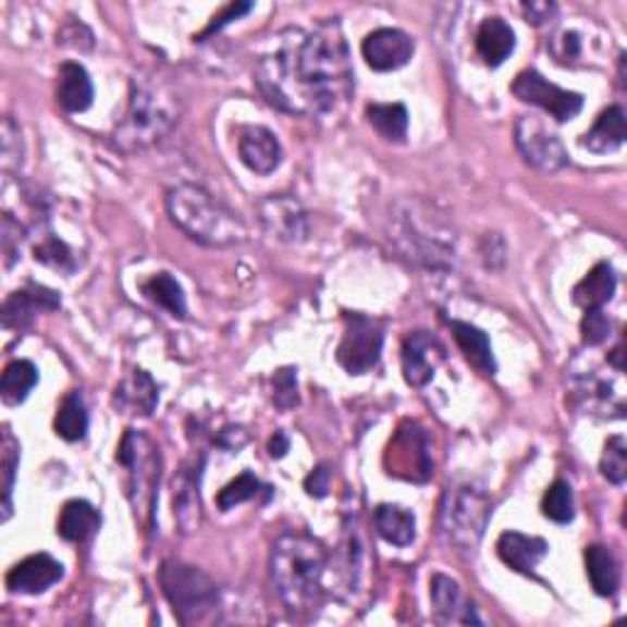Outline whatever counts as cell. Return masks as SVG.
I'll return each mask as SVG.
<instances>
[{
    "mask_svg": "<svg viewBox=\"0 0 627 627\" xmlns=\"http://www.w3.org/2000/svg\"><path fill=\"white\" fill-rule=\"evenodd\" d=\"M611 319L605 317L603 309H586L581 321V339L583 346H601L611 336Z\"/></svg>",
    "mask_w": 627,
    "mask_h": 627,
    "instance_id": "obj_41",
    "label": "cell"
},
{
    "mask_svg": "<svg viewBox=\"0 0 627 627\" xmlns=\"http://www.w3.org/2000/svg\"><path fill=\"white\" fill-rule=\"evenodd\" d=\"M490 513H493V503L483 490L474 485H454L448 488L444 507H441V529L451 544L470 552L485 534Z\"/></svg>",
    "mask_w": 627,
    "mask_h": 627,
    "instance_id": "obj_7",
    "label": "cell"
},
{
    "mask_svg": "<svg viewBox=\"0 0 627 627\" xmlns=\"http://www.w3.org/2000/svg\"><path fill=\"white\" fill-rule=\"evenodd\" d=\"M157 402H160V390H157L155 380L145 370H133L115 388L113 395V405L133 417H150Z\"/></svg>",
    "mask_w": 627,
    "mask_h": 627,
    "instance_id": "obj_19",
    "label": "cell"
},
{
    "mask_svg": "<svg viewBox=\"0 0 627 627\" xmlns=\"http://www.w3.org/2000/svg\"><path fill=\"white\" fill-rule=\"evenodd\" d=\"M37 368L29 360L10 362L3 372V380H0V395H3L5 405H20V402H25L37 385Z\"/></svg>",
    "mask_w": 627,
    "mask_h": 627,
    "instance_id": "obj_31",
    "label": "cell"
},
{
    "mask_svg": "<svg viewBox=\"0 0 627 627\" xmlns=\"http://www.w3.org/2000/svg\"><path fill=\"white\" fill-rule=\"evenodd\" d=\"M444 360L446 348L434 333L415 331L402 341V372L411 388L429 385Z\"/></svg>",
    "mask_w": 627,
    "mask_h": 627,
    "instance_id": "obj_13",
    "label": "cell"
},
{
    "mask_svg": "<svg viewBox=\"0 0 627 627\" xmlns=\"http://www.w3.org/2000/svg\"><path fill=\"white\" fill-rule=\"evenodd\" d=\"M160 586L184 625L209 620L219 607V586L196 566L170 558L160 566Z\"/></svg>",
    "mask_w": 627,
    "mask_h": 627,
    "instance_id": "obj_6",
    "label": "cell"
},
{
    "mask_svg": "<svg viewBox=\"0 0 627 627\" xmlns=\"http://www.w3.org/2000/svg\"><path fill=\"white\" fill-rule=\"evenodd\" d=\"M429 598L431 607H434V617L439 623H460V625H483L476 607L466 601L460 586L444 574H434L429 583Z\"/></svg>",
    "mask_w": 627,
    "mask_h": 627,
    "instance_id": "obj_15",
    "label": "cell"
},
{
    "mask_svg": "<svg viewBox=\"0 0 627 627\" xmlns=\"http://www.w3.org/2000/svg\"><path fill=\"white\" fill-rule=\"evenodd\" d=\"M145 294L157 304V307H162L167 314H170V317L174 319L186 317L184 290L170 272L155 274V278L145 284Z\"/></svg>",
    "mask_w": 627,
    "mask_h": 627,
    "instance_id": "obj_33",
    "label": "cell"
},
{
    "mask_svg": "<svg viewBox=\"0 0 627 627\" xmlns=\"http://www.w3.org/2000/svg\"><path fill=\"white\" fill-rule=\"evenodd\" d=\"M272 402L280 409H294L299 405V388H297V370L282 368L272 378Z\"/></svg>",
    "mask_w": 627,
    "mask_h": 627,
    "instance_id": "obj_40",
    "label": "cell"
},
{
    "mask_svg": "<svg viewBox=\"0 0 627 627\" xmlns=\"http://www.w3.org/2000/svg\"><path fill=\"white\" fill-rule=\"evenodd\" d=\"M362 59L376 72H395L415 54V42L407 33L395 27H380L362 39Z\"/></svg>",
    "mask_w": 627,
    "mask_h": 627,
    "instance_id": "obj_14",
    "label": "cell"
},
{
    "mask_svg": "<svg viewBox=\"0 0 627 627\" xmlns=\"http://www.w3.org/2000/svg\"><path fill=\"white\" fill-rule=\"evenodd\" d=\"M615 272L607 262H598L595 268L574 287V302L581 309H603L615 294Z\"/></svg>",
    "mask_w": 627,
    "mask_h": 627,
    "instance_id": "obj_26",
    "label": "cell"
},
{
    "mask_svg": "<svg viewBox=\"0 0 627 627\" xmlns=\"http://www.w3.org/2000/svg\"><path fill=\"white\" fill-rule=\"evenodd\" d=\"M64 576V566L49 554H33L8 571L5 583L13 593L37 595L52 588Z\"/></svg>",
    "mask_w": 627,
    "mask_h": 627,
    "instance_id": "obj_16",
    "label": "cell"
},
{
    "mask_svg": "<svg viewBox=\"0 0 627 627\" xmlns=\"http://www.w3.org/2000/svg\"><path fill=\"white\" fill-rule=\"evenodd\" d=\"M451 331H454L458 348L460 353H464L470 366H474L480 376H488V378L495 376L497 366H495L493 346H490L488 333L466 321H451Z\"/></svg>",
    "mask_w": 627,
    "mask_h": 627,
    "instance_id": "obj_22",
    "label": "cell"
},
{
    "mask_svg": "<svg viewBox=\"0 0 627 627\" xmlns=\"http://www.w3.org/2000/svg\"><path fill=\"white\" fill-rule=\"evenodd\" d=\"M57 101L69 113H82L94 103V84L86 69L76 62H64L57 78Z\"/></svg>",
    "mask_w": 627,
    "mask_h": 627,
    "instance_id": "obj_21",
    "label": "cell"
},
{
    "mask_svg": "<svg viewBox=\"0 0 627 627\" xmlns=\"http://www.w3.org/2000/svg\"><path fill=\"white\" fill-rule=\"evenodd\" d=\"M180 118V88L167 74L145 69L131 84V101H127L125 121L115 131V145L123 150H143L170 135Z\"/></svg>",
    "mask_w": 627,
    "mask_h": 627,
    "instance_id": "obj_2",
    "label": "cell"
},
{
    "mask_svg": "<svg viewBox=\"0 0 627 627\" xmlns=\"http://www.w3.org/2000/svg\"><path fill=\"white\" fill-rule=\"evenodd\" d=\"M258 86L272 106L290 113H329L353 94V66L339 23L304 35L290 29L282 47L258 64Z\"/></svg>",
    "mask_w": 627,
    "mask_h": 627,
    "instance_id": "obj_1",
    "label": "cell"
},
{
    "mask_svg": "<svg viewBox=\"0 0 627 627\" xmlns=\"http://www.w3.org/2000/svg\"><path fill=\"white\" fill-rule=\"evenodd\" d=\"M20 466V444L13 437V431H3V446H0V476H3V519H10L13 513V485L15 470Z\"/></svg>",
    "mask_w": 627,
    "mask_h": 627,
    "instance_id": "obj_34",
    "label": "cell"
},
{
    "mask_svg": "<svg viewBox=\"0 0 627 627\" xmlns=\"http://www.w3.org/2000/svg\"><path fill=\"white\" fill-rule=\"evenodd\" d=\"M542 513L556 525L571 522L576 515V507H574L571 485H568L566 480H554V483L546 488V493L542 497Z\"/></svg>",
    "mask_w": 627,
    "mask_h": 627,
    "instance_id": "obj_35",
    "label": "cell"
},
{
    "mask_svg": "<svg viewBox=\"0 0 627 627\" xmlns=\"http://www.w3.org/2000/svg\"><path fill=\"white\" fill-rule=\"evenodd\" d=\"M372 522H376L378 534L385 539L388 544L409 546L411 542H415L417 522H415V515H411L407 507L382 503L376 507V513H372Z\"/></svg>",
    "mask_w": 627,
    "mask_h": 627,
    "instance_id": "obj_25",
    "label": "cell"
},
{
    "mask_svg": "<svg viewBox=\"0 0 627 627\" xmlns=\"http://www.w3.org/2000/svg\"><path fill=\"white\" fill-rule=\"evenodd\" d=\"M515 145L525 162L539 172H558L568 164L564 143L534 115H522L515 123Z\"/></svg>",
    "mask_w": 627,
    "mask_h": 627,
    "instance_id": "obj_10",
    "label": "cell"
},
{
    "mask_svg": "<svg viewBox=\"0 0 627 627\" xmlns=\"http://www.w3.org/2000/svg\"><path fill=\"white\" fill-rule=\"evenodd\" d=\"M258 490H260V480L245 470V474L231 480V483L221 490L219 497H216V503H219V509L229 513V509H233L235 505L253 500L255 495H258Z\"/></svg>",
    "mask_w": 627,
    "mask_h": 627,
    "instance_id": "obj_38",
    "label": "cell"
},
{
    "mask_svg": "<svg viewBox=\"0 0 627 627\" xmlns=\"http://www.w3.org/2000/svg\"><path fill=\"white\" fill-rule=\"evenodd\" d=\"M304 488H307V493L314 497H327L329 495V470L319 466L307 480H304Z\"/></svg>",
    "mask_w": 627,
    "mask_h": 627,
    "instance_id": "obj_45",
    "label": "cell"
},
{
    "mask_svg": "<svg viewBox=\"0 0 627 627\" xmlns=\"http://www.w3.org/2000/svg\"><path fill=\"white\" fill-rule=\"evenodd\" d=\"M59 297L57 292L42 287V284H29L27 290H17L10 294V297L3 302V327L5 329H15L23 331L33 323L35 314L39 311H54L59 309Z\"/></svg>",
    "mask_w": 627,
    "mask_h": 627,
    "instance_id": "obj_18",
    "label": "cell"
},
{
    "mask_svg": "<svg viewBox=\"0 0 627 627\" xmlns=\"http://www.w3.org/2000/svg\"><path fill=\"white\" fill-rule=\"evenodd\" d=\"M258 221L265 233L282 243H302L309 238V216L302 204L287 194L265 196L258 204Z\"/></svg>",
    "mask_w": 627,
    "mask_h": 627,
    "instance_id": "obj_12",
    "label": "cell"
},
{
    "mask_svg": "<svg viewBox=\"0 0 627 627\" xmlns=\"http://www.w3.org/2000/svg\"><path fill=\"white\" fill-rule=\"evenodd\" d=\"M385 468L390 476L409 480V483H427L434 476L429 437L417 421H405L397 429V434L390 439L385 451Z\"/></svg>",
    "mask_w": 627,
    "mask_h": 627,
    "instance_id": "obj_8",
    "label": "cell"
},
{
    "mask_svg": "<svg viewBox=\"0 0 627 627\" xmlns=\"http://www.w3.org/2000/svg\"><path fill=\"white\" fill-rule=\"evenodd\" d=\"M549 552V544L539 537H529L522 532H505L497 539V554L503 562L517 574L532 576L537 564Z\"/></svg>",
    "mask_w": 627,
    "mask_h": 627,
    "instance_id": "obj_20",
    "label": "cell"
},
{
    "mask_svg": "<svg viewBox=\"0 0 627 627\" xmlns=\"http://www.w3.org/2000/svg\"><path fill=\"white\" fill-rule=\"evenodd\" d=\"M20 243H23V225H20L13 216H3V255H5V268H10L20 253Z\"/></svg>",
    "mask_w": 627,
    "mask_h": 627,
    "instance_id": "obj_43",
    "label": "cell"
},
{
    "mask_svg": "<svg viewBox=\"0 0 627 627\" xmlns=\"http://www.w3.org/2000/svg\"><path fill=\"white\" fill-rule=\"evenodd\" d=\"M35 260L47 265V268L64 272H72L76 268L72 250H69V245L59 241L57 235H45V238L35 245Z\"/></svg>",
    "mask_w": 627,
    "mask_h": 627,
    "instance_id": "obj_37",
    "label": "cell"
},
{
    "mask_svg": "<svg viewBox=\"0 0 627 627\" xmlns=\"http://www.w3.org/2000/svg\"><path fill=\"white\" fill-rule=\"evenodd\" d=\"M98 527H101V515H98V509L91 503H86V500H69L62 507V515H59L57 532L66 542H84Z\"/></svg>",
    "mask_w": 627,
    "mask_h": 627,
    "instance_id": "obj_27",
    "label": "cell"
},
{
    "mask_svg": "<svg viewBox=\"0 0 627 627\" xmlns=\"http://www.w3.org/2000/svg\"><path fill=\"white\" fill-rule=\"evenodd\" d=\"M23 135H20V127L10 115L3 118V127H0V167H3L5 174L17 172L23 167Z\"/></svg>",
    "mask_w": 627,
    "mask_h": 627,
    "instance_id": "obj_36",
    "label": "cell"
},
{
    "mask_svg": "<svg viewBox=\"0 0 627 627\" xmlns=\"http://www.w3.org/2000/svg\"><path fill=\"white\" fill-rule=\"evenodd\" d=\"M625 137H627V127H625L623 108L620 106H611V108H605V111L595 118L593 127L583 135L581 145L588 147L591 152L605 155V152L617 150V147H623Z\"/></svg>",
    "mask_w": 627,
    "mask_h": 627,
    "instance_id": "obj_24",
    "label": "cell"
},
{
    "mask_svg": "<svg viewBox=\"0 0 627 627\" xmlns=\"http://www.w3.org/2000/svg\"><path fill=\"white\" fill-rule=\"evenodd\" d=\"M201 503H199V483L189 468L174 478V519L180 522L182 532L189 534L199 527Z\"/></svg>",
    "mask_w": 627,
    "mask_h": 627,
    "instance_id": "obj_28",
    "label": "cell"
},
{
    "mask_svg": "<svg viewBox=\"0 0 627 627\" xmlns=\"http://www.w3.org/2000/svg\"><path fill=\"white\" fill-rule=\"evenodd\" d=\"M368 121L390 143H402L407 137L409 115L402 103H372L368 106Z\"/></svg>",
    "mask_w": 627,
    "mask_h": 627,
    "instance_id": "obj_30",
    "label": "cell"
},
{
    "mask_svg": "<svg viewBox=\"0 0 627 627\" xmlns=\"http://www.w3.org/2000/svg\"><path fill=\"white\" fill-rule=\"evenodd\" d=\"M329 554L319 539L307 532H284L270 552V578L280 601L290 611H311L323 593Z\"/></svg>",
    "mask_w": 627,
    "mask_h": 627,
    "instance_id": "obj_3",
    "label": "cell"
},
{
    "mask_svg": "<svg viewBox=\"0 0 627 627\" xmlns=\"http://www.w3.org/2000/svg\"><path fill=\"white\" fill-rule=\"evenodd\" d=\"M513 94L519 98V101L539 106L558 123L574 121L583 108L581 94L558 88L556 84L546 82V78L539 72H534V69H527V72L517 74V78L513 82Z\"/></svg>",
    "mask_w": 627,
    "mask_h": 627,
    "instance_id": "obj_11",
    "label": "cell"
},
{
    "mask_svg": "<svg viewBox=\"0 0 627 627\" xmlns=\"http://www.w3.org/2000/svg\"><path fill=\"white\" fill-rule=\"evenodd\" d=\"M167 213L182 233L211 248H229L248 238L238 216L196 184H180L167 192Z\"/></svg>",
    "mask_w": 627,
    "mask_h": 627,
    "instance_id": "obj_4",
    "label": "cell"
},
{
    "mask_svg": "<svg viewBox=\"0 0 627 627\" xmlns=\"http://www.w3.org/2000/svg\"><path fill=\"white\" fill-rule=\"evenodd\" d=\"M549 49H552L556 62L568 64V62H574L576 57H581V39H578L576 33H568V29H564V33L554 35L552 42H549Z\"/></svg>",
    "mask_w": 627,
    "mask_h": 627,
    "instance_id": "obj_42",
    "label": "cell"
},
{
    "mask_svg": "<svg viewBox=\"0 0 627 627\" xmlns=\"http://www.w3.org/2000/svg\"><path fill=\"white\" fill-rule=\"evenodd\" d=\"M382 341H385V333L378 321L362 317V314H348L339 343V362L351 376H362L378 366Z\"/></svg>",
    "mask_w": 627,
    "mask_h": 627,
    "instance_id": "obj_9",
    "label": "cell"
},
{
    "mask_svg": "<svg viewBox=\"0 0 627 627\" xmlns=\"http://www.w3.org/2000/svg\"><path fill=\"white\" fill-rule=\"evenodd\" d=\"M390 241L407 260L431 270H448L454 265L456 238L444 216L429 204L411 199L399 201L390 219Z\"/></svg>",
    "mask_w": 627,
    "mask_h": 627,
    "instance_id": "obj_5",
    "label": "cell"
},
{
    "mask_svg": "<svg viewBox=\"0 0 627 627\" xmlns=\"http://www.w3.org/2000/svg\"><path fill=\"white\" fill-rule=\"evenodd\" d=\"M270 456L272 458H282L284 454H287L290 451V439L282 434V431H278V434H274L272 439H270Z\"/></svg>",
    "mask_w": 627,
    "mask_h": 627,
    "instance_id": "obj_47",
    "label": "cell"
},
{
    "mask_svg": "<svg viewBox=\"0 0 627 627\" xmlns=\"http://www.w3.org/2000/svg\"><path fill=\"white\" fill-rule=\"evenodd\" d=\"M601 474L611 480V483L620 485L627 478V444L623 437L607 439L601 458Z\"/></svg>",
    "mask_w": 627,
    "mask_h": 627,
    "instance_id": "obj_39",
    "label": "cell"
},
{
    "mask_svg": "<svg viewBox=\"0 0 627 627\" xmlns=\"http://www.w3.org/2000/svg\"><path fill=\"white\" fill-rule=\"evenodd\" d=\"M253 5L250 3H231V5H225L219 15H213V20L209 23V27L204 29V33L199 35V39H206L209 35L213 33H219V29H223L229 23H233V20H238L241 15L245 13H250Z\"/></svg>",
    "mask_w": 627,
    "mask_h": 627,
    "instance_id": "obj_44",
    "label": "cell"
},
{
    "mask_svg": "<svg viewBox=\"0 0 627 627\" xmlns=\"http://www.w3.org/2000/svg\"><path fill=\"white\" fill-rule=\"evenodd\" d=\"M476 49L488 66H500L515 52V33L503 17H488L478 27Z\"/></svg>",
    "mask_w": 627,
    "mask_h": 627,
    "instance_id": "obj_23",
    "label": "cell"
},
{
    "mask_svg": "<svg viewBox=\"0 0 627 627\" xmlns=\"http://www.w3.org/2000/svg\"><path fill=\"white\" fill-rule=\"evenodd\" d=\"M586 571L591 578V586L598 595H613L620 583V571H617L615 556L611 549L603 544H591L586 549Z\"/></svg>",
    "mask_w": 627,
    "mask_h": 627,
    "instance_id": "obj_29",
    "label": "cell"
},
{
    "mask_svg": "<svg viewBox=\"0 0 627 627\" xmlns=\"http://www.w3.org/2000/svg\"><path fill=\"white\" fill-rule=\"evenodd\" d=\"M522 10H525L527 23H532V25H544L546 20L556 13V8L552 3H525Z\"/></svg>",
    "mask_w": 627,
    "mask_h": 627,
    "instance_id": "obj_46",
    "label": "cell"
},
{
    "mask_svg": "<svg viewBox=\"0 0 627 627\" xmlns=\"http://www.w3.org/2000/svg\"><path fill=\"white\" fill-rule=\"evenodd\" d=\"M54 429L64 441H82L86 437L88 415H86V405L78 392H69V395L62 399V405H59L57 417H54Z\"/></svg>",
    "mask_w": 627,
    "mask_h": 627,
    "instance_id": "obj_32",
    "label": "cell"
},
{
    "mask_svg": "<svg viewBox=\"0 0 627 627\" xmlns=\"http://www.w3.org/2000/svg\"><path fill=\"white\" fill-rule=\"evenodd\" d=\"M238 155L250 172L268 176L282 164L278 135L262 125H248L238 137Z\"/></svg>",
    "mask_w": 627,
    "mask_h": 627,
    "instance_id": "obj_17",
    "label": "cell"
}]
</instances>
